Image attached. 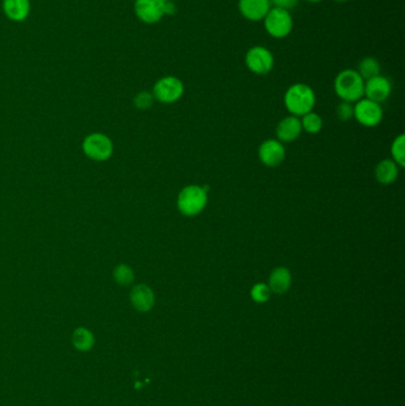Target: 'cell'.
<instances>
[{"label": "cell", "instance_id": "4fadbf2b", "mask_svg": "<svg viewBox=\"0 0 405 406\" xmlns=\"http://www.w3.org/2000/svg\"><path fill=\"white\" fill-rule=\"evenodd\" d=\"M270 0H239V12L250 21H263L271 9Z\"/></svg>", "mask_w": 405, "mask_h": 406}, {"label": "cell", "instance_id": "83f0119b", "mask_svg": "<svg viewBox=\"0 0 405 406\" xmlns=\"http://www.w3.org/2000/svg\"><path fill=\"white\" fill-rule=\"evenodd\" d=\"M307 3H313V4H316V3H320V1H323V0H305Z\"/></svg>", "mask_w": 405, "mask_h": 406}, {"label": "cell", "instance_id": "2e32d148", "mask_svg": "<svg viewBox=\"0 0 405 406\" xmlns=\"http://www.w3.org/2000/svg\"><path fill=\"white\" fill-rule=\"evenodd\" d=\"M30 9V0H3L4 13L13 21H26L29 17Z\"/></svg>", "mask_w": 405, "mask_h": 406}, {"label": "cell", "instance_id": "484cf974", "mask_svg": "<svg viewBox=\"0 0 405 406\" xmlns=\"http://www.w3.org/2000/svg\"><path fill=\"white\" fill-rule=\"evenodd\" d=\"M272 8H278V9L290 10L295 9L297 4H298V0H270Z\"/></svg>", "mask_w": 405, "mask_h": 406}, {"label": "cell", "instance_id": "8fae6325", "mask_svg": "<svg viewBox=\"0 0 405 406\" xmlns=\"http://www.w3.org/2000/svg\"><path fill=\"white\" fill-rule=\"evenodd\" d=\"M391 92H393V84L390 82V80L385 76L377 75L365 81L363 97L368 100L381 104L386 99H388Z\"/></svg>", "mask_w": 405, "mask_h": 406}, {"label": "cell", "instance_id": "ac0fdd59", "mask_svg": "<svg viewBox=\"0 0 405 406\" xmlns=\"http://www.w3.org/2000/svg\"><path fill=\"white\" fill-rule=\"evenodd\" d=\"M71 342L80 352H89L96 344V338L88 328L79 327L73 331Z\"/></svg>", "mask_w": 405, "mask_h": 406}, {"label": "cell", "instance_id": "5b68a950", "mask_svg": "<svg viewBox=\"0 0 405 406\" xmlns=\"http://www.w3.org/2000/svg\"><path fill=\"white\" fill-rule=\"evenodd\" d=\"M263 21L267 34L276 39L285 38L293 31V16L287 10L271 8Z\"/></svg>", "mask_w": 405, "mask_h": 406}, {"label": "cell", "instance_id": "7c38bea8", "mask_svg": "<svg viewBox=\"0 0 405 406\" xmlns=\"http://www.w3.org/2000/svg\"><path fill=\"white\" fill-rule=\"evenodd\" d=\"M129 302L139 313H147L155 306V293L149 285L144 283L134 285L129 291Z\"/></svg>", "mask_w": 405, "mask_h": 406}, {"label": "cell", "instance_id": "603a6c76", "mask_svg": "<svg viewBox=\"0 0 405 406\" xmlns=\"http://www.w3.org/2000/svg\"><path fill=\"white\" fill-rule=\"evenodd\" d=\"M271 293V290L269 288V285L265 284V283H257V284L252 286L250 296L255 303L263 304V303H267L270 299Z\"/></svg>", "mask_w": 405, "mask_h": 406}, {"label": "cell", "instance_id": "6da1fadb", "mask_svg": "<svg viewBox=\"0 0 405 406\" xmlns=\"http://www.w3.org/2000/svg\"><path fill=\"white\" fill-rule=\"evenodd\" d=\"M316 104V95L313 89L305 84L290 86L285 94V109L290 116L301 118L309 113Z\"/></svg>", "mask_w": 405, "mask_h": 406}, {"label": "cell", "instance_id": "d4e9b609", "mask_svg": "<svg viewBox=\"0 0 405 406\" xmlns=\"http://www.w3.org/2000/svg\"><path fill=\"white\" fill-rule=\"evenodd\" d=\"M336 116L341 122H348L354 118V106L351 102L341 101L336 107Z\"/></svg>", "mask_w": 405, "mask_h": 406}, {"label": "cell", "instance_id": "44dd1931", "mask_svg": "<svg viewBox=\"0 0 405 406\" xmlns=\"http://www.w3.org/2000/svg\"><path fill=\"white\" fill-rule=\"evenodd\" d=\"M302 130L305 131L307 133L316 134L322 130L323 122L322 118L315 112H309L301 117Z\"/></svg>", "mask_w": 405, "mask_h": 406}, {"label": "cell", "instance_id": "f1b7e54d", "mask_svg": "<svg viewBox=\"0 0 405 406\" xmlns=\"http://www.w3.org/2000/svg\"><path fill=\"white\" fill-rule=\"evenodd\" d=\"M336 3H347V1H350V0H334Z\"/></svg>", "mask_w": 405, "mask_h": 406}, {"label": "cell", "instance_id": "7a4b0ae2", "mask_svg": "<svg viewBox=\"0 0 405 406\" xmlns=\"http://www.w3.org/2000/svg\"><path fill=\"white\" fill-rule=\"evenodd\" d=\"M365 81L355 69L340 71L334 80L335 94L341 101L357 102L363 98Z\"/></svg>", "mask_w": 405, "mask_h": 406}, {"label": "cell", "instance_id": "7402d4cb", "mask_svg": "<svg viewBox=\"0 0 405 406\" xmlns=\"http://www.w3.org/2000/svg\"><path fill=\"white\" fill-rule=\"evenodd\" d=\"M391 156H393V160L399 167V168H404L405 167V136L402 133L397 136L396 138L393 139V145H391Z\"/></svg>", "mask_w": 405, "mask_h": 406}, {"label": "cell", "instance_id": "30bf717a", "mask_svg": "<svg viewBox=\"0 0 405 406\" xmlns=\"http://www.w3.org/2000/svg\"><path fill=\"white\" fill-rule=\"evenodd\" d=\"M287 156L283 142L278 139H267L258 149L259 160L267 168H276L283 163Z\"/></svg>", "mask_w": 405, "mask_h": 406}, {"label": "cell", "instance_id": "d6986e66", "mask_svg": "<svg viewBox=\"0 0 405 406\" xmlns=\"http://www.w3.org/2000/svg\"><path fill=\"white\" fill-rule=\"evenodd\" d=\"M380 71H381V67H380L379 61L372 56L363 57L358 64V69H357L363 81L380 75Z\"/></svg>", "mask_w": 405, "mask_h": 406}, {"label": "cell", "instance_id": "cb8c5ba5", "mask_svg": "<svg viewBox=\"0 0 405 406\" xmlns=\"http://www.w3.org/2000/svg\"><path fill=\"white\" fill-rule=\"evenodd\" d=\"M154 102H155V98L152 95V93L147 92V91L137 93L134 98V107L141 109V111H147V109H151Z\"/></svg>", "mask_w": 405, "mask_h": 406}, {"label": "cell", "instance_id": "277c9868", "mask_svg": "<svg viewBox=\"0 0 405 406\" xmlns=\"http://www.w3.org/2000/svg\"><path fill=\"white\" fill-rule=\"evenodd\" d=\"M81 147L88 159L99 163L109 160L114 152L112 139L107 134L101 132H93L86 136Z\"/></svg>", "mask_w": 405, "mask_h": 406}, {"label": "cell", "instance_id": "5bb4252c", "mask_svg": "<svg viewBox=\"0 0 405 406\" xmlns=\"http://www.w3.org/2000/svg\"><path fill=\"white\" fill-rule=\"evenodd\" d=\"M302 131L301 119L295 116H288L277 125V139L280 142H291L301 136Z\"/></svg>", "mask_w": 405, "mask_h": 406}, {"label": "cell", "instance_id": "4316f807", "mask_svg": "<svg viewBox=\"0 0 405 406\" xmlns=\"http://www.w3.org/2000/svg\"><path fill=\"white\" fill-rule=\"evenodd\" d=\"M176 11V5L172 0H165V4H164V13L168 15V16H172V15H175Z\"/></svg>", "mask_w": 405, "mask_h": 406}, {"label": "cell", "instance_id": "ffe728a7", "mask_svg": "<svg viewBox=\"0 0 405 406\" xmlns=\"http://www.w3.org/2000/svg\"><path fill=\"white\" fill-rule=\"evenodd\" d=\"M112 277L113 281L116 282L118 285L129 286V285L134 284L136 275H134V268H131L129 264L121 263L113 268Z\"/></svg>", "mask_w": 405, "mask_h": 406}, {"label": "cell", "instance_id": "9c48e42d", "mask_svg": "<svg viewBox=\"0 0 405 406\" xmlns=\"http://www.w3.org/2000/svg\"><path fill=\"white\" fill-rule=\"evenodd\" d=\"M165 0H136L134 13L139 21L145 24H156L162 21Z\"/></svg>", "mask_w": 405, "mask_h": 406}, {"label": "cell", "instance_id": "ba28073f", "mask_svg": "<svg viewBox=\"0 0 405 406\" xmlns=\"http://www.w3.org/2000/svg\"><path fill=\"white\" fill-rule=\"evenodd\" d=\"M384 117V111L381 105L366 98L357 101L354 105V119L360 125L365 127H375L379 125Z\"/></svg>", "mask_w": 405, "mask_h": 406}, {"label": "cell", "instance_id": "3957f363", "mask_svg": "<svg viewBox=\"0 0 405 406\" xmlns=\"http://www.w3.org/2000/svg\"><path fill=\"white\" fill-rule=\"evenodd\" d=\"M208 203L207 188L202 185H190L184 187L177 196V208L184 216H197L202 213Z\"/></svg>", "mask_w": 405, "mask_h": 406}, {"label": "cell", "instance_id": "9a60e30c", "mask_svg": "<svg viewBox=\"0 0 405 406\" xmlns=\"http://www.w3.org/2000/svg\"><path fill=\"white\" fill-rule=\"evenodd\" d=\"M291 282H293V276H291L290 270L285 266H280L270 273L267 285L271 290V293H276V295H283L290 289Z\"/></svg>", "mask_w": 405, "mask_h": 406}, {"label": "cell", "instance_id": "e0dca14e", "mask_svg": "<svg viewBox=\"0 0 405 406\" xmlns=\"http://www.w3.org/2000/svg\"><path fill=\"white\" fill-rule=\"evenodd\" d=\"M398 174H399V167L393 162V159L380 160L375 170L376 180L383 185H393L397 180Z\"/></svg>", "mask_w": 405, "mask_h": 406}, {"label": "cell", "instance_id": "8992f818", "mask_svg": "<svg viewBox=\"0 0 405 406\" xmlns=\"http://www.w3.org/2000/svg\"><path fill=\"white\" fill-rule=\"evenodd\" d=\"M183 93V82L179 77L172 75L161 77L159 81H156L152 89V95L155 100L167 105L180 100Z\"/></svg>", "mask_w": 405, "mask_h": 406}, {"label": "cell", "instance_id": "52a82bcc", "mask_svg": "<svg viewBox=\"0 0 405 406\" xmlns=\"http://www.w3.org/2000/svg\"><path fill=\"white\" fill-rule=\"evenodd\" d=\"M245 64L247 69L255 75H267L273 69L275 57L265 46H255L247 50Z\"/></svg>", "mask_w": 405, "mask_h": 406}]
</instances>
